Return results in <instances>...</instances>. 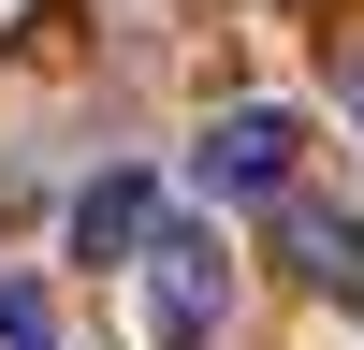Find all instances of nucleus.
Masks as SVG:
<instances>
[{"label": "nucleus", "mask_w": 364, "mask_h": 350, "mask_svg": "<svg viewBox=\"0 0 364 350\" xmlns=\"http://www.w3.org/2000/svg\"><path fill=\"white\" fill-rule=\"evenodd\" d=\"M132 307H146V350H219L233 336V248L204 219H161L132 262Z\"/></svg>", "instance_id": "nucleus-1"}, {"label": "nucleus", "mask_w": 364, "mask_h": 350, "mask_svg": "<svg viewBox=\"0 0 364 350\" xmlns=\"http://www.w3.org/2000/svg\"><path fill=\"white\" fill-rule=\"evenodd\" d=\"M291 161H306V117H291V102H233L219 132L190 146V175L219 204H291Z\"/></svg>", "instance_id": "nucleus-2"}, {"label": "nucleus", "mask_w": 364, "mask_h": 350, "mask_svg": "<svg viewBox=\"0 0 364 350\" xmlns=\"http://www.w3.org/2000/svg\"><path fill=\"white\" fill-rule=\"evenodd\" d=\"M146 233H161V190L146 175H87L73 190V262H146Z\"/></svg>", "instance_id": "nucleus-3"}, {"label": "nucleus", "mask_w": 364, "mask_h": 350, "mask_svg": "<svg viewBox=\"0 0 364 350\" xmlns=\"http://www.w3.org/2000/svg\"><path fill=\"white\" fill-rule=\"evenodd\" d=\"M277 248L306 262L321 292H364V219H350V204H277Z\"/></svg>", "instance_id": "nucleus-4"}, {"label": "nucleus", "mask_w": 364, "mask_h": 350, "mask_svg": "<svg viewBox=\"0 0 364 350\" xmlns=\"http://www.w3.org/2000/svg\"><path fill=\"white\" fill-rule=\"evenodd\" d=\"M0 350H73L58 307H44V277H15V262H0Z\"/></svg>", "instance_id": "nucleus-5"}, {"label": "nucleus", "mask_w": 364, "mask_h": 350, "mask_svg": "<svg viewBox=\"0 0 364 350\" xmlns=\"http://www.w3.org/2000/svg\"><path fill=\"white\" fill-rule=\"evenodd\" d=\"M350 117H364V73H350Z\"/></svg>", "instance_id": "nucleus-6"}]
</instances>
